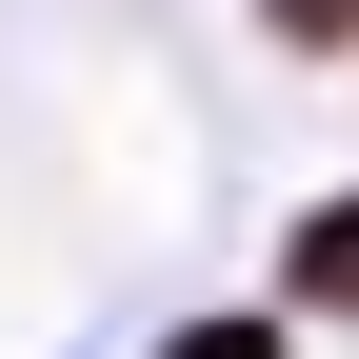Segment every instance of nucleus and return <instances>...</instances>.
Wrapping results in <instances>:
<instances>
[{
    "label": "nucleus",
    "instance_id": "nucleus-1",
    "mask_svg": "<svg viewBox=\"0 0 359 359\" xmlns=\"http://www.w3.org/2000/svg\"><path fill=\"white\" fill-rule=\"evenodd\" d=\"M259 299H280L299 339H359V180L280 200V240H259Z\"/></svg>",
    "mask_w": 359,
    "mask_h": 359
},
{
    "label": "nucleus",
    "instance_id": "nucleus-2",
    "mask_svg": "<svg viewBox=\"0 0 359 359\" xmlns=\"http://www.w3.org/2000/svg\"><path fill=\"white\" fill-rule=\"evenodd\" d=\"M160 359H299V320H280V299H180V320H160Z\"/></svg>",
    "mask_w": 359,
    "mask_h": 359
},
{
    "label": "nucleus",
    "instance_id": "nucleus-3",
    "mask_svg": "<svg viewBox=\"0 0 359 359\" xmlns=\"http://www.w3.org/2000/svg\"><path fill=\"white\" fill-rule=\"evenodd\" d=\"M240 40H259V60H320V80H339V60H359V0H240Z\"/></svg>",
    "mask_w": 359,
    "mask_h": 359
},
{
    "label": "nucleus",
    "instance_id": "nucleus-4",
    "mask_svg": "<svg viewBox=\"0 0 359 359\" xmlns=\"http://www.w3.org/2000/svg\"><path fill=\"white\" fill-rule=\"evenodd\" d=\"M339 80H359V60H339Z\"/></svg>",
    "mask_w": 359,
    "mask_h": 359
}]
</instances>
